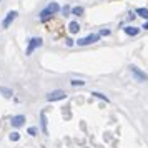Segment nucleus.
<instances>
[{
	"label": "nucleus",
	"mask_w": 148,
	"mask_h": 148,
	"mask_svg": "<svg viewBox=\"0 0 148 148\" xmlns=\"http://www.w3.org/2000/svg\"><path fill=\"white\" fill-rule=\"evenodd\" d=\"M123 30H125V34H127L128 37H136V35L140 34V28L133 27V25H128V27H125Z\"/></svg>",
	"instance_id": "8"
},
{
	"label": "nucleus",
	"mask_w": 148,
	"mask_h": 148,
	"mask_svg": "<svg viewBox=\"0 0 148 148\" xmlns=\"http://www.w3.org/2000/svg\"><path fill=\"white\" fill-rule=\"evenodd\" d=\"M73 43H75V42L72 40V38H68V40H67V45H68V47H72V45H73Z\"/></svg>",
	"instance_id": "21"
},
{
	"label": "nucleus",
	"mask_w": 148,
	"mask_h": 148,
	"mask_svg": "<svg viewBox=\"0 0 148 148\" xmlns=\"http://www.w3.org/2000/svg\"><path fill=\"white\" fill-rule=\"evenodd\" d=\"M67 98V93L63 90H53L47 95V100L48 101H57V100H65Z\"/></svg>",
	"instance_id": "6"
},
{
	"label": "nucleus",
	"mask_w": 148,
	"mask_h": 148,
	"mask_svg": "<svg viewBox=\"0 0 148 148\" xmlns=\"http://www.w3.org/2000/svg\"><path fill=\"white\" fill-rule=\"evenodd\" d=\"M130 72H132V77H133L136 82H140V83L148 80V75L145 73L143 70H140L138 67H135V65H130Z\"/></svg>",
	"instance_id": "3"
},
{
	"label": "nucleus",
	"mask_w": 148,
	"mask_h": 148,
	"mask_svg": "<svg viewBox=\"0 0 148 148\" xmlns=\"http://www.w3.org/2000/svg\"><path fill=\"white\" fill-rule=\"evenodd\" d=\"M17 15H18V12L17 10H10L7 15H5V18H3V22H2V28H8L12 23H14V20L17 18Z\"/></svg>",
	"instance_id": "5"
},
{
	"label": "nucleus",
	"mask_w": 148,
	"mask_h": 148,
	"mask_svg": "<svg viewBox=\"0 0 148 148\" xmlns=\"http://www.w3.org/2000/svg\"><path fill=\"white\" fill-rule=\"evenodd\" d=\"M40 128L42 132L45 135H48V128H47V115H45V112H40Z\"/></svg>",
	"instance_id": "9"
},
{
	"label": "nucleus",
	"mask_w": 148,
	"mask_h": 148,
	"mask_svg": "<svg viewBox=\"0 0 148 148\" xmlns=\"http://www.w3.org/2000/svg\"><path fill=\"white\" fill-rule=\"evenodd\" d=\"M43 45V40H42L40 37H34V38H30L28 40V45H27V50H25V53L27 55H32L37 50V48H40Z\"/></svg>",
	"instance_id": "2"
},
{
	"label": "nucleus",
	"mask_w": 148,
	"mask_h": 148,
	"mask_svg": "<svg viewBox=\"0 0 148 148\" xmlns=\"http://www.w3.org/2000/svg\"><path fill=\"white\" fill-rule=\"evenodd\" d=\"M98 40H100V35L98 34H90L87 37L80 38V40H77V43L80 47H85V45H92V43H95V42H98Z\"/></svg>",
	"instance_id": "4"
},
{
	"label": "nucleus",
	"mask_w": 148,
	"mask_h": 148,
	"mask_svg": "<svg viewBox=\"0 0 148 148\" xmlns=\"http://www.w3.org/2000/svg\"><path fill=\"white\" fill-rule=\"evenodd\" d=\"M143 28H145V30H148V20H147V23L143 25Z\"/></svg>",
	"instance_id": "22"
},
{
	"label": "nucleus",
	"mask_w": 148,
	"mask_h": 148,
	"mask_svg": "<svg viewBox=\"0 0 148 148\" xmlns=\"http://www.w3.org/2000/svg\"><path fill=\"white\" fill-rule=\"evenodd\" d=\"M62 10H63V15H68L70 12H72V7H70V5H65Z\"/></svg>",
	"instance_id": "19"
},
{
	"label": "nucleus",
	"mask_w": 148,
	"mask_h": 148,
	"mask_svg": "<svg viewBox=\"0 0 148 148\" xmlns=\"http://www.w3.org/2000/svg\"><path fill=\"white\" fill-rule=\"evenodd\" d=\"M37 132H38V130H37V127H30V128L27 130V133L32 135V136H35V135H37Z\"/></svg>",
	"instance_id": "18"
},
{
	"label": "nucleus",
	"mask_w": 148,
	"mask_h": 148,
	"mask_svg": "<svg viewBox=\"0 0 148 148\" xmlns=\"http://www.w3.org/2000/svg\"><path fill=\"white\" fill-rule=\"evenodd\" d=\"M110 34H112V32H110L108 28H103V30H100V32H98V35H100V37H108Z\"/></svg>",
	"instance_id": "17"
},
{
	"label": "nucleus",
	"mask_w": 148,
	"mask_h": 148,
	"mask_svg": "<svg viewBox=\"0 0 148 148\" xmlns=\"http://www.w3.org/2000/svg\"><path fill=\"white\" fill-rule=\"evenodd\" d=\"M135 14L138 15V17H143V18H147V20H148V10H147V8H136V10H135Z\"/></svg>",
	"instance_id": "14"
},
{
	"label": "nucleus",
	"mask_w": 148,
	"mask_h": 148,
	"mask_svg": "<svg viewBox=\"0 0 148 148\" xmlns=\"http://www.w3.org/2000/svg\"><path fill=\"white\" fill-rule=\"evenodd\" d=\"M70 83H72V87H83V85H85L83 80H72Z\"/></svg>",
	"instance_id": "16"
},
{
	"label": "nucleus",
	"mask_w": 148,
	"mask_h": 148,
	"mask_svg": "<svg viewBox=\"0 0 148 148\" xmlns=\"http://www.w3.org/2000/svg\"><path fill=\"white\" fill-rule=\"evenodd\" d=\"M135 17H136V15H135L133 12H130V14H128V20H133Z\"/></svg>",
	"instance_id": "20"
},
{
	"label": "nucleus",
	"mask_w": 148,
	"mask_h": 148,
	"mask_svg": "<svg viewBox=\"0 0 148 148\" xmlns=\"http://www.w3.org/2000/svg\"><path fill=\"white\" fill-rule=\"evenodd\" d=\"M68 30H70V34H77V32H80V25H78L77 22H70Z\"/></svg>",
	"instance_id": "12"
},
{
	"label": "nucleus",
	"mask_w": 148,
	"mask_h": 148,
	"mask_svg": "<svg viewBox=\"0 0 148 148\" xmlns=\"http://www.w3.org/2000/svg\"><path fill=\"white\" fill-rule=\"evenodd\" d=\"M8 138H10L12 141H18V140H20V133H18V132H12Z\"/></svg>",
	"instance_id": "15"
},
{
	"label": "nucleus",
	"mask_w": 148,
	"mask_h": 148,
	"mask_svg": "<svg viewBox=\"0 0 148 148\" xmlns=\"http://www.w3.org/2000/svg\"><path fill=\"white\" fill-rule=\"evenodd\" d=\"M25 115H15V116H12V120H10V125L14 128H20L25 125Z\"/></svg>",
	"instance_id": "7"
},
{
	"label": "nucleus",
	"mask_w": 148,
	"mask_h": 148,
	"mask_svg": "<svg viewBox=\"0 0 148 148\" xmlns=\"http://www.w3.org/2000/svg\"><path fill=\"white\" fill-rule=\"evenodd\" d=\"M0 93L3 95L5 98H12V95H14V92H12V88H8V87H3V85H0Z\"/></svg>",
	"instance_id": "10"
},
{
	"label": "nucleus",
	"mask_w": 148,
	"mask_h": 148,
	"mask_svg": "<svg viewBox=\"0 0 148 148\" xmlns=\"http://www.w3.org/2000/svg\"><path fill=\"white\" fill-rule=\"evenodd\" d=\"M95 97V98H98V100H101V101H105V103H108V101H110V98H108L107 95H103V93H100V92H93V93H92Z\"/></svg>",
	"instance_id": "13"
},
{
	"label": "nucleus",
	"mask_w": 148,
	"mask_h": 148,
	"mask_svg": "<svg viewBox=\"0 0 148 148\" xmlns=\"http://www.w3.org/2000/svg\"><path fill=\"white\" fill-rule=\"evenodd\" d=\"M85 14V8L80 7V5H77V7L72 8V15H77V17H82V15Z\"/></svg>",
	"instance_id": "11"
},
{
	"label": "nucleus",
	"mask_w": 148,
	"mask_h": 148,
	"mask_svg": "<svg viewBox=\"0 0 148 148\" xmlns=\"http://www.w3.org/2000/svg\"><path fill=\"white\" fill-rule=\"evenodd\" d=\"M60 10H62V7L58 5V2H50L47 7H45V8L40 12V20H42V22L48 20L52 15H55L57 12H60Z\"/></svg>",
	"instance_id": "1"
}]
</instances>
